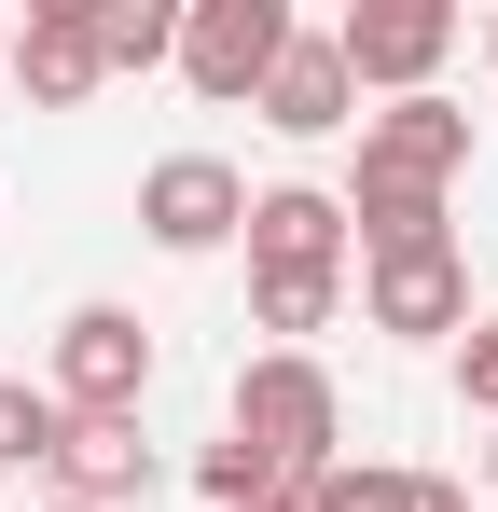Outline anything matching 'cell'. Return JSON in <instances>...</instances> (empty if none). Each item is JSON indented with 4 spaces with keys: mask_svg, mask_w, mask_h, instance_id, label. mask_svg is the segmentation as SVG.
<instances>
[{
    "mask_svg": "<svg viewBox=\"0 0 498 512\" xmlns=\"http://www.w3.org/2000/svg\"><path fill=\"white\" fill-rule=\"evenodd\" d=\"M97 56H111V70L180 56V0H97Z\"/></svg>",
    "mask_w": 498,
    "mask_h": 512,
    "instance_id": "13",
    "label": "cell"
},
{
    "mask_svg": "<svg viewBox=\"0 0 498 512\" xmlns=\"http://www.w3.org/2000/svg\"><path fill=\"white\" fill-rule=\"evenodd\" d=\"M56 512H83V499H56Z\"/></svg>",
    "mask_w": 498,
    "mask_h": 512,
    "instance_id": "21",
    "label": "cell"
},
{
    "mask_svg": "<svg viewBox=\"0 0 498 512\" xmlns=\"http://www.w3.org/2000/svg\"><path fill=\"white\" fill-rule=\"evenodd\" d=\"M346 84H388V97H429V70L457 56V0H346L332 28Z\"/></svg>",
    "mask_w": 498,
    "mask_h": 512,
    "instance_id": "6",
    "label": "cell"
},
{
    "mask_svg": "<svg viewBox=\"0 0 498 512\" xmlns=\"http://www.w3.org/2000/svg\"><path fill=\"white\" fill-rule=\"evenodd\" d=\"M291 56V0H180V84L194 97H263V70Z\"/></svg>",
    "mask_w": 498,
    "mask_h": 512,
    "instance_id": "5",
    "label": "cell"
},
{
    "mask_svg": "<svg viewBox=\"0 0 498 512\" xmlns=\"http://www.w3.org/2000/svg\"><path fill=\"white\" fill-rule=\"evenodd\" d=\"M277 139H332V125H360V84H346V56H332V28H291V56L263 70V97H249Z\"/></svg>",
    "mask_w": 498,
    "mask_h": 512,
    "instance_id": "10",
    "label": "cell"
},
{
    "mask_svg": "<svg viewBox=\"0 0 498 512\" xmlns=\"http://www.w3.org/2000/svg\"><path fill=\"white\" fill-rule=\"evenodd\" d=\"M332 499L346 512H415V471H332Z\"/></svg>",
    "mask_w": 498,
    "mask_h": 512,
    "instance_id": "16",
    "label": "cell"
},
{
    "mask_svg": "<svg viewBox=\"0 0 498 512\" xmlns=\"http://www.w3.org/2000/svg\"><path fill=\"white\" fill-rule=\"evenodd\" d=\"M236 443L277 457V485H305V471H346L332 443H346V388L319 374V346H263L236 374Z\"/></svg>",
    "mask_w": 498,
    "mask_h": 512,
    "instance_id": "3",
    "label": "cell"
},
{
    "mask_svg": "<svg viewBox=\"0 0 498 512\" xmlns=\"http://www.w3.org/2000/svg\"><path fill=\"white\" fill-rule=\"evenodd\" d=\"M42 388H56V416H139V388H153V333H139V305H70Z\"/></svg>",
    "mask_w": 498,
    "mask_h": 512,
    "instance_id": "4",
    "label": "cell"
},
{
    "mask_svg": "<svg viewBox=\"0 0 498 512\" xmlns=\"http://www.w3.org/2000/svg\"><path fill=\"white\" fill-rule=\"evenodd\" d=\"M485 485H498V429H485Z\"/></svg>",
    "mask_w": 498,
    "mask_h": 512,
    "instance_id": "19",
    "label": "cell"
},
{
    "mask_svg": "<svg viewBox=\"0 0 498 512\" xmlns=\"http://www.w3.org/2000/svg\"><path fill=\"white\" fill-rule=\"evenodd\" d=\"M56 443H70V416H56V388L0 374V471H56Z\"/></svg>",
    "mask_w": 498,
    "mask_h": 512,
    "instance_id": "12",
    "label": "cell"
},
{
    "mask_svg": "<svg viewBox=\"0 0 498 512\" xmlns=\"http://www.w3.org/2000/svg\"><path fill=\"white\" fill-rule=\"evenodd\" d=\"M0 42H14V28H0Z\"/></svg>",
    "mask_w": 498,
    "mask_h": 512,
    "instance_id": "22",
    "label": "cell"
},
{
    "mask_svg": "<svg viewBox=\"0 0 498 512\" xmlns=\"http://www.w3.org/2000/svg\"><path fill=\"white\" fill-rule=\"evenodd\" d=\"M346 194L319 180H277V194H249V305H263V333L305 346L332 333V305H346Z\"/></svg>",
    "mask_w": 498,
    "mask_h": 512,
    "instance_id": "2",
    "label": "cell"
},
{
    "mask_svg": "<svg viewBox=\"0 0 498 512\" xmlns=\"http://www.w3.org/2000/svg\"><path fill=\"white\" fill-rule=\"evenodd\" d=\"M415 512H471V485H443V471H415Z\"/></svg>",
    "mask_w": 498,
    "mask_h": 512,
    "instance_id": "18",
    "label": "cell"
},
{
    "mask_svg": "<svg viewBox=\"0 0 498 512\" xmlns=\"http://www.w3.org/2000/svg\"><path fill=\"white\" fill-rule=\"evenodd\" d=\"M194 485H208V499H222V512H263V499H277V457H263V443H236V429H222V443H208V457H194Z\"/></svg>",
    "mask_w": 498,
    "mask_h": 512,
    "instance_id": "14",
    "label": "cell"
},
{
    "mask_svg": "<svg viewBox=\"0 0 498 512\" xmlns=\"http://www.w3.org/2000/svg\"><path fill=\"white\" fill-rule=\"evenodd\" d=\"M139 236H153V250H236L249 236V180L222 167V153H166L153 180H139Z\"/></svg>",
    "mask_w": 498,
    "mask_h": 512,
    "instance_id": "9",
    "label": "cell"
},
{
    "mask_svg": "<svg viewBox=\"0 0 498 512\" xmlns=\"http://www.w3.org/2000/svg\"><path fill=\"white\" fill-rule=\"evenodd\" d=\"M263 512H346V499H332V471H305V485H277Z\"/></svg>",
    "mask_w": 498,
    "mask_h": 512,
    "instance_id": "17",
    "label": "cell"
},
{
    "mask_svg": "<svg viewBox=\"0 0 498 512\" xmlns=\"http://www.w3.org/2000/svg\"><path fill=\"white\" fill-rule=\"evenodd\" d=\"M56 485H70L83 512L153 499V443H139V416H70V443H56Z\"/></svg>",
    "mask_w": 498,
    "mask_h": 512,
    "instance_id": "11",
    "label": "cell"
},
{
    "mask_svg": "<svg viewBox=\"0 0 498 512\" xmlns=\"http://www.w3.org/2000/svg\"><path fill=\"white\" fill-rule=\"evenodd\" d=\"M471 167V111L457 97H388L360 125V194H346V236L360 250H415L443 236V180Z\"/></svg>",
    "mask_w": 498,
    "mask_h": 512,
    "instance_id": "1",
    "label": "cell"
},
{
    "mask_svg": "<svg viewBox=\"0 0 498 512\" xmlns=\"http://www.w3.org/2000/svg\"><path fill=\"white\" fill-rule=\"evenodd\" d=\"M360 305H374V333H402V346H443V333H471V263H457V236L374 250V263H360Z\"/></svg>",
    "mask_w": 498,
    "mask_h": 512,
    "instance_id": "7",
    "label": "cell"
},
{
    "mask_svg": "<svg viewBox=\"0 0 498 512\" xmlns=\"http://www.w3.org/2000/svg\"><path fill=\"white\" fill-rule=\"evenodd\" d=\"M457 402L498 429V319H471V333H457Z\"/></svg>",
    "mask_w": 498,
    "mask_h": 512,
    "instance_id": "15",
    "label": "cell"
},
{
    "mask_svg": "<svg viewBox=\"0 0 498 512\" xmlns=\"http://www.w3.org/2000/svg\"><path fill=\"white\" fill-rule=\"evenodd\" d=\"M485 56H498V28H485Z\"/></svg>",
    "mask_w": 498,
    "mask_h": 512,
    "instance_id": "20",
    "label": "cell"
},
{
    "mask_svg": "<svg viewBox=\"0 0 498 512\" xmlns=\"http://www.w3.org/2000/svg\"><path fill=\"white\" fill-rule=\"evenodd\" d=\"M0 70H14L28 111H83V97L111 84V56H97V0H28L14 42H0Z\"/></svg>",
    "mask_w": 498,
    "mask_h": 512,
    "instance_id": "8",
    "label": "cell"
}]
</instances>
